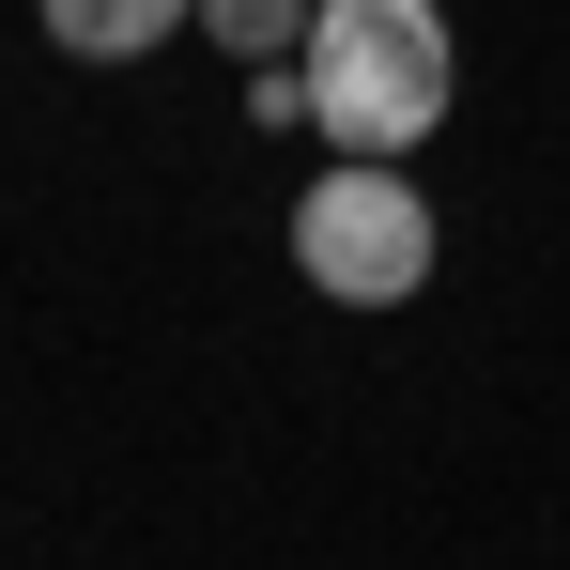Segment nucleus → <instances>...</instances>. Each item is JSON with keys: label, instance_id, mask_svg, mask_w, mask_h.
<instances>
[{"label": "nucleus", "instance_id": "obj_2", "mask_svg": "<svg viewBox=\"0 0 570 570\" xmlns=\"http://www.w3.org/2000/svg\"><path fill=\"white\" fill-rule=\"evenodd\" d=\"M293 278L340 293V308H401V293H432V200L401 186V155H340V170H308V200H293Z\"/></svg>", "mask_w": 570, "mask_h": 570}, {"label": "nucleus", "instance_id": "obj_4", "mask_svg": "<svg viewBox=\"0 0 570 570\" xmlns=\"http://www.w3.org/2000/svg\"><path fill=\"white\" fill-rule=\"evenodd\" d=\"M308 16H324V0H200V31H216L232 62H293V47H308Z\"/></svg>", "mask_w": 570, "mask_h": 570}, {"label": "nucleus", "instance_id": "obj_5", "mask_svg": "<svg viewBox=\"0 0 570 570\" xmlns=\"http://www.w3.org/2000/svg\"><path fill=\"white\" fill-rule=\"evenodd\" d=\"M247 124H324L308 108V62H247Z\"/></svg>", "mask_w": 570, "mask_h": 570}, {"label": "nucleus", "instance_id": "obj_3", "mask_svg": "<svg viewBox=\"0 0 570 570\" xmlns=\"http://www.w3.org/2000/svg\"><path fill=\"white\" fill-rule=\"evenodd\" d=\"M200 0H47V47L62 62H139V47H170Z\"/></svg>", "mask_w": 570, "mask_h": 570}, {"label": "nucleus", "instance_id": "obj_1", "mask_svg": "<svg viewBox=\"0 0 570 570\" xmlns=\"http://www.w3.org/2000/svg\"><path fill=\"white\" fill-rule=\"evenodd\" d=\"M293 62H308V108H324L340 155H416V139L448 124V94H463L432 0H324Z\"/></svg>", "mask_w": 570, "mask_h": 570}]
</instances>
